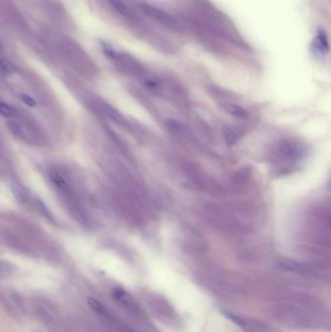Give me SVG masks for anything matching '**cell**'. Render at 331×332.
Masks as SVG:
<instances>
[{
    "label": "cell",
    "mask_w": 331,
    "mask_h": 332,
    "mask_svg": "<svg viewBox=\"0 0 331 332\" xmlns=\"http://www.w3.org/2000/svg\"><path fill=\"white\" fill-rule=\"evenodd\" d=\"M184 18L196 29L239 47L247 44L235 24L210 0H183Z\"/></svg>",
    "instance_id": "cell-1"
},
{
    "label": "cell",
    "mask_w": 331,
    "mask_h": 332,
    "mask_svg": "<svg viewBox=\"0 0 331 332\" xmlns=\"http://www.w3.org/2000/svg\"><path fill=\"white\" fill-rule=\"evenodd\" d=\"M138 8L142 14L146 15L149 19L157 21L167 30L176 33H182L186 30L185 22L182 19L175 17L162 8L148 4L146 2L140 3Z\"/></svg>",
    "instance_id": "cell-2"
},
{
    "label": "cell",
    "mask_w": 331,
    "mask_h": 332,
    "mask_svg": "<svg viewBox=\"0 0 331 332\" xmlns=\"http://www.w3.org/2000/svg\"><path fill=\"white\" fill-rule=\"evenodd\" d=\"M109 3L111 4V6L121 15L123 16L124 19H126L128 21H131L133 23H135L136 25L139 26V28L141 26H143V24H141V18L138 14V12H136V10L130 6L125 0H108Z\"/></svg>",
    "instance_id": "cell-3"
},
{
    "label": "cell",
    "mask_w": 331,
    "mask_h": 332,
    "mask_svg": "<svg viewBox=\"0 0 331 332\" xmlns=\"http://www.w3.org/2000/svg\"><path fill=\"white\" fill-rule=\"evenodd\" d=\"M313 50L315 52V54L320 55V56H324L327 55L329 53V39L327 36V33L323 30H319L318 33L316 34L314 40H313V44H312Z\"/></svg>",
    "instance_id": "cell-4"
},
{
    "label": "cell",
    "mask_w": 331,
    "mask_h": 332,
    "mask_svg": "<svg viewBox=\"0 0 331 332\" xmlns=\"http://www.w3.org/2000/svg\"><path fill=\"white\" fill-rule=\"evenodd\" d=\"M113 296L117 301L122 303L126 308L132 310V311H137L138 310V305L134 298L127 293L126 291L121 289V288H116L113 290Z\"/></svg>",
    "instance_id": "cell-5"
},
{
    "label": "cell",
    "mask_w": 331,
    "mask_h": 332,
    "mask_svg": "<svg viewBox=\"0 0 331 332\" xmlns=\"http://www.w3.org/2000/svg\"><path fill=\"white\" fill-rule=\"evenodd\" d=\"M50 179L54 186L57 187L60 191H62V194L64 195H70L71 194V188L68 184V182L65 180V178L61 175L57 171H51L49 173Z\"/></svg>",
    "instance_id": "cell-6"
},
{
    "label": "cell",
    "mask_w": 331,
    "mask_h": 332,
    "mask_svg": "<svg viewBox=\"0 0 331 332\" xmlns=\"http://www.w3.org/2000/svg\"><path fill=\"white\" fill-rule=\"evenodd\" d=\"M280 265L285 268V269L290 270V271H293V272H305L307 270V267L298 262V261H295V260H291V259H282L280 261Z\"/></svg>",
    "instance_id": "cell-7"
},
{
    "label": "cell",
    "mask_w": 331,
    "mask_h": 332,
    "mask_svg": "<svg viewBox=\"0 0 331 332\" xmlns=\"http://www.w3.org/2000/svg\"><path fill=\"white\" fill-rule=\"evenodd\" d=\"M11 190H12V193L15 197V199L21 203V204H24L26 202V195L23 191V189L21 187H19L18 185H13L11 187Z\"/></svg>",
    "instance_id": "cell-8"
},
{
    "label": "cell",
    "mask_w": 331,
    "mask_h": 332,
    "mask_svg": "<svg viewBox=\"0 0 331 332\" xmlns=\"http://www.w3.org/2000/svg\"><path fill=\"white\" fill-rule=\"evenodd\" d=\"M0 115L6 118H12L16 115V110L13 106L0 101Z\"/></svg>",
    "instance_id": "cell-9"
},
{
    "label": "cell",
    "mask_w": 331,
    "mask_h": 332,
    "mask_svg": "<svg viewBox=\"0 0 331 332\" xmlns=\"http://www.w3.org/2000/svg\"><path fill=\"white\" fill-rule=\"evenodd\" d=\"M87 303H88L89 307H90L93 311H95L96 313L100 314V315H103V316H107V315H108V314H107V310L105 309V307H104L103 305H102L99 301H97L96 299L89 297V298L87 299Z\"/></svg>",
    "instance_id": "cell-10"
},
{
    "label": "cell",
    "mask_w": 331,
    "mask_h": 332,
    "mask_svg": "<svg viewBox=\"0 0 331 332\" xmlns=\"http://www.w3.org/2000/svg\"><path fill=\"white\" fill-rule=\"evenodd\" d=\"M7 128L10 130L11 133H13L17 137H21L22 136V127L21 125L15 122V121H8L6 123Z\"/></svg>",
    "instance_id": "cell-11"
},
{
    "label": "cell",
    "mask_w": 331,
    "mask_h": 332,
    "mask_svg": "<svg viewBox=\"0 0 331 332\" xmlns=\"http://www.w3.org/2000/svg\"><path fill=\"white\" fill-rule=\"evenodd\" d=\"M226 109L228 110V112H229L231 115H233V116H235V117H237V118H244V117L246 116L245 111H244L242 108H240V107H238V106H236V105L228 104V105L226 106Z\"/></svg>",
    "instance_id": "cell-12"
},
{
    "label": "cell",
    "mask_w": 331,
    "mask_h": 332,
    "mask_svg": "<svg viewBox=\"0 0 331 332\" xmlns=\"http://www.w3.org/2000/svg\"><path fill=\"white\" fill-rule=\"evenodd\" d=\"M35 205H36V207L38 208V210L41 212L43 215H45L48 219L52 220L51 213L49 212V210H48V208L46 207V205L42 202V200L38 199V198H36V199H35Z\"/></svg>",
    "instance_id": "cell-13"
},
{
    "label": "cell",
    "mask_w": 331,
    "mask_h": 332,
    "mask_svg": "<svg viewBox=\"0 0 331 332\" xmlns=\"http://www.w3.org/2000/svg\"><path fill=\"white\" fill-rule=\"evenodd\" d=\"M225 138L227 140L228 144H233L235 141H236V134L229 128H226L225 129Z\"/></svg>",
    "instance_id": "cell-14"
},
{
    "label": "cell",
    "mask_w": 331,
    "mask_h": 332,
    "mask_svg": "<svg viewBox=\"0 0 331 332\" xmlns=\"http://www.w3.org/2000/svg\"><path fill=\"white\" fill-rule=\"evenodd\" d=\"M21 99L23 103L29 106V107H34L36 105V101L31 96H29L28 94H21Z\"/></svg>",
    "instance_id": "cell-15"
},
{
    "label": "cell",
    "mask_w": 331,
    "mask_h": 332,
    "mask_svg": "<svg viewBox=\"0 0 331 332\" xmlns=\"http://www.w3.org/2000/svg\"><path fill=\"white\" fill-rule=\"evenodd\" d=\"M8 73V67L5 63L0 59V75L4 76Z\"/></svg>",
    "instance_id": "cell-16"
}]
</instances>
